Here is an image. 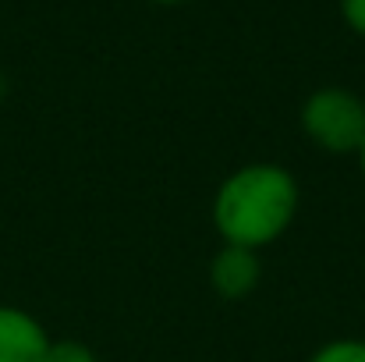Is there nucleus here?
<instances>
[{"instance_id":"1","label":"nucleus","mask_w":365,"mask_h":362,"mask_svg":"<svg viewBox=\"0 0 365 362\" xmlns=\"http://www.w3.org/2000/svg\"><path fill=\"white\" fill-rule=\"evenodd\" d=\"M298 181L280 164H248L238 167L213 199V228L224 245H242L259 252L277 241L298 217Z\"/></svg>"},{"instance_id":"2","label":"nucleus","mask_w":365,"mask_h":362,"mask_svg":"<svg viewBox=\"0 0 365 362\" xmlns=\"http://www.w3.org/2000/svg\"><path fill=\"white\" fill-rule=\"evenodd\" d=\"M302 128L327 153H359L365 142V100L351 89L323 86L302 104Z\"/></svg>"},{"instance_id":"3","label":"nucleus","mask_w":365,"mask_h":362,"mask_svg":"<svg viewBox=\"0 0 365 362\" xmlns=\"http://www.w3.org/2000/svg\"><path fill=\"white\" fill-rule=\"evenodd\" d=\"M50 341L53 338L32 313L0 306V362H43Z\"/></svg>"},{"instance_id":"4","label":"nucleus","mask_w":365,"mask_h":362,"mask_svg":"<svg viewBox=\"0 0 365 362\" xmlns=\"http://www.w3.org/2000/svg\"><path fill=\"white\" fill-rule=\"evenodd\" d=\"M259 277H262V263H259V252H252V248L224 245L210 259V288L220 298H245V295H252Z\"/></svg>"},{"instance_id":"5","label":"nucleus","mask_w":365,"mask_h":362,"mask_svg":"<svg viewBox=\"0 0 365 362\" xmlns=\"http://www.w3.org/2000/svg\"><path fill=\"white\" fill-rule=\"evenodd\" d=\"M309 362H365V341L362 338H337V341H327L323 348L312 352Z\"/></svg>"},{"instance_id":"6","label":"nucleus","mask_w":365,"mask_h":362,"mask_svg":"<svg viewBox=\"0 0 365 362\" xmlns=\"http://www.w3.org/2000/svg\"><path fill=\"white\" fill-rule=\"evenodd\" d=\"M43 362H100V359H96V352L89 345H82L75 338H61V341H50Z\"/></svg>"},{"instance_id":"7","label":"nucleus","mask_w":365,"mask_h":362,"mask_svg":"<svg viewBox=\"0 0 365 362\" xmlns=\"http://www.w3.org/2000/svg\"><path fill=\"white\" fill-rule=\"evenodd\" d=\"M341 11H344V21L365 36V0H341Z\"/></svg>"},{"instance_id":"8","label":"nucleus","mask_w":365,"mask_h":362,"mask_svg":"<svg viewBox=\"0 0 365 362\" xmlns=\"http://www.w3.org/2000/svg\"><path fill=\"white\" fill-rule=\"evenodd\" d=\"M359 160H362V178H365V142H362V149H359Z\"/></svg>"},{"instance_id":"9","label":"nucleus","mask_w":365,"mask_h":362,"mask_svg":"<svg viewBox=\"0 0 365 362\" xmlns=\"http://www.w3.org/2000/svg\"><path fill=\"white\" fill-rule=\"evenodd\" d=\"M153 4H181V0H153Z\"/></svg>"}]
</instances>
